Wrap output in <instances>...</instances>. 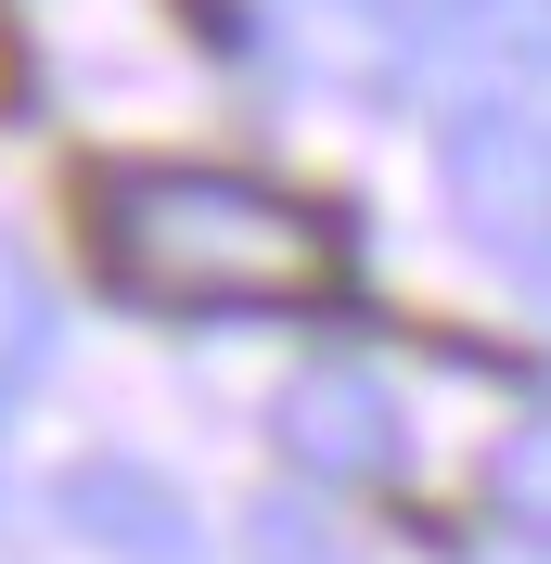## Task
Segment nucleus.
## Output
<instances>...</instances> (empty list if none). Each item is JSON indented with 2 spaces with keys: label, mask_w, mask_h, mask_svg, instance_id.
<instances>
[{
  "label": "nucleus",
  "mask_w": 551,
  "mask_h": 564,
  "mask_svg": "<svg viewBox=\"0 0 551 564\" xmlns=\"http://www.w3.org/2000/svg\"><path fill=\"white\" fill-rule=\"evenodd\" d=\"M487 513L514 539H551V411H526L500 449H487Z\"/></svg>",
  "instance_id": "5"
},
{
  "label": "nucleus",
  "mask_w": 551,
  "mask_h": 564,
  "mask_svg": "<svg viewBox=\"0 0 551 564\" xmlns=\"http://www.w3.org/2000/svg\"><path fill=\"white\" fill-rule=\"evenodd\" d=\"M0 423H13V411H0Z\"/></svg>",
  "instance_id": "8"
},
{
  "label": "nucleus",
  "mask_w": 551,
  "mask_h": 564,
  "mask_svg": "<svg viewBox=\"0 0 551 564\" xmlns=\"http://www.w3.org/2000/svg\"><path fill=\"white\" fill-rule=\"evenodd\" d=\"M436 180H449L462 245L500 257L514 282H539V295H551V129H539V116H526V104H475V116H449Z\"/></svg>",
  "instance_id": "2"
},
{
  "label": "nucleus",
  "mask_w": 551,
  "mask_h": 564,
  "mask_svg": "<svg viewBox=\"0 0 551 564\" xmlns=\"http://www.w3.org/2000/svg\"><path fill=\"white\" fill-rule=\"evenodd\" d=\"M270 449L295 462L309 488L372 500V488L411 475V423H398V386H385V372H359V359H309V372L270 398Z\"/></svg>",
  "instance_id": "3"
},
{
  "label": "nucleus",
  "mask_w": 551,
  "mask_h": 564,
  "mask_svg": "<svg viewBox=\"0 0 551 564\" xmlns=\"http://www.w3.org/2000/svg\"><path fill=\"white\" fill-rule=\"evenodd\" d=\"M39 359H52V295H39V270L13 245H0V411L39 386Z\"/></svg>",
  "instance_id": "6"
},
{
  "label": "nucleus",
  "mask_w": 551,
  "mask_h": 564,
  "mask_svg": "<svg viewBox=\"0 0 551 564\" xmlns=\"http://www.w3.org/2000/svg\"><path fill=\"white\" fill-rule=\"evenodd\" d=\"M90 270L129 308L168 321H244V308H334L346 295V218L282 193L257 167H193V154H116L77 193Z\"/></svg>",
  "instance_id": "1"
},
{
  "label": "nucleus",
  "mask_w": 551,
  "mask_h": 564,
  "mask_svg": "<svg viewBox=\"0 0 551 564\" xmlns=\"http://www.w3.org/2000/svg\"><path fill=\"white\" fill-rule=\"evenodd\" d=\"M65 513L104 539L116 564H193V513H180V488H154V475H129V462L65 475Z\"/></svg>",
  "instance_id": "4"
},
{
  "label": "nucleus",
  "mask_w": 551,
  "mask_h": 564,
  "mask_svg": "<svg viewBox=\"0 0 551 564\" xmlns=\"http://www.w3.org/2000/svg\"><path fill=\"white\" fill-rule=\"evenodd\" d=\"M462 39L475 52H514V65H551V0H475Z\"/></svg>",
  "instance_id": "7"
}]
</instances>
